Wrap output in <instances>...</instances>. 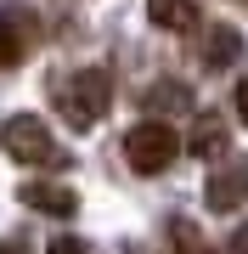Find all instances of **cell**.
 <instances>
[{"label": "cell", "mask_w": 248, "mask_h": 254, "mask_svg": "<svg viewBox=\"0 0 248 254\" xmlns=\"http://www.w3.org/2000/svg\"><path fill=\"white\" fill-rule=\"evenodd\" d=\"M56 108L74 130H96L113 108V73L107 68H74L56 79Z\"/></svg>", "instance_id": "6da1fadb"}, {"label": "cell", "mask_w": 248, "mask_h": 254, "mask_svg": "<svg viewBox=\"0 0 248 254\" xmlns=\"http://www.w3.org/2000/svg\"><path fill=\"white\" fill-rule=\"evenodd\" d=\"M0 147H6V158L28 164V170H51V175H62V170H68V153H62V141H56V136H51L46 125H40L34 113H17V119H6V125H0Z\"/></svg>", "instance_id": "7a4b0ae2"}, {"label": "cell", "mask_w": 248, "mask_h": 254, "mask_svg": "<svg viewBox=\"0 0 248 254\" xmlns=\"http://www.w3.org/2000/svg\"><path fill=\"white\" fill-rule=\"evenodd\" d=\"M181 136L164 125V119H141V125H130L124 130V164L136 175H164L175 158H181Z\"/></svg>", "instance_id": "3957f363"}, {"label": "cell", "mask_w": 248, "mask_h": 254, "mask_svg": "<svg viewBox=\"0 0 248 254\" xmlns=\"http://www.w3.org/2000/svg\"><path fill=\"white\" fill-rule=\"evenodd\" d=\"M248 198V164L243 158H231V164H220V170H209V187H203V203L209 209H237Z\"/></svg>", "instance_id": "277c9868"}, {"label": "cell", "mask_w": 248, "mask_h": 254, "mask_svg": "<svg viewBox=\"0 0 248 254\" xmlns=\"http://www.w3.org/2000/svg\"><path fill=\"white\" fill-rule=\"evenodd\" d=\"M186 153H192V158H226L231 153V125H226V119L220 113H198L192 119V130H186Z\"/></svg>", "instance_id": "5b68a950"}, {"label": "cell", "mask_w": 248, "mask_h": 254, "mask_svg": "<svg viewBox=\"0 0 248 254\" xmlns=\"http://www.w3.org/2000/svg\"><path fill=\"white\" fill-rule=\"evenodd\" d=\"M17 198L34 209V215H51V220H68V215L79 209V192H68L62 181H23Z\"/></svg>", "instance_id": "8992f818"}, {"label": "cell", "mask_w": 248, "mask_h": 254, "mask_svg": "<svg viewBox=\"0 0 248 254\" xmlns=\"http://www.w3.org/2000/svg\"><path fill=\"white\" fill-rule=\"evenodd\" d=\"M152 28H169V34H192L203 17V0H147Z\"/></svg>", "instance_id": "52a82bcc"}, {"label": "cell", "mask_w": 248, "mask_h": 254, "mask_svg": "<svg viewBox=\"0 0 248 254\" xmlns=\"http://www.w3.org/2000/svg\"><path fill=\"white\" fill-rule=\"evenodd\" d=\"M237 57H243V34H237V28L214 23L209 34H203V68H231Z\"/></svg>", "instance_id": "ba28073f"}, {"label": "cell", "mask_w": 248, "mask_h": 254, "mask_svg": "<svg viewBox=\"0 0 248 254\" xmlns=\"http://www.w3.org/2000/svg\"><path fill=\"white\" fill-rule=\"evenodd\" d=\"M28 57V23L17 11H0V68H17Z\"/></svg>", "instance_id": "9c48e42d"}, {"label": "cell", "mask_w": 248, "mask_h": 254, "mask_svg": "<svg viewBox=\"0 0 248 254\" xmlns=\"http://www.w3.org/2000/svg\"><path fill=\"white\" fill-rule=\"evenodd\" d=\"M141 108H147L152 119H164V113H181V108H192V91H186L181 79H158L147 96H141Z\"/></svg>", "instance_id": "30bf717a"}, {"label": "cell", "mask_w": 248, "mask_h": 254, "mask_svg": "<svg viewBox=\"0 0 248 254\" xmlns=\"http://www.w3.org/2000/svg\"><path fill=\"white\" fill-rule=\"evenodd\" d=\"M169 254H209V237L198 232V220H169Z\"/></svg>", "instance_id": "8fae6325"}, {"label": "cell", "mask_w": 248, "mask_h": 254, "mask_svg": "<svg viewBox=\"0 0 248 254\" xmlns=\"http://www.w3.org/2000/svg\"><path fill=\"white\" fill-rule=\"evenodd\" d=\"M231 108H237V119H243V125H248V73H243V79H237V91H231Z\"/></svg>", "instance_id": "7c38bea8"}, {"label": "cell", "mask_w": 248, "mask_h": 254, "mask_svg": "<svg viewBox=\"0 0 248 254\" xmlns=\"http://www.w3.org/2000/svg\"><path fill=\"white\" fill-rule=\"evenodd\" d=\"M51 254H91V249H85L79 237H56V243H51Z\"/></svg>", "instance_id": "4fadbf2b"}, {"label": "cell", "mask_w": 248, "mask_h": 254, "mask_svg": "<svg viewBox=\"0 0 248 254\" xmlns=\"http://www.w3.org/2000/svg\"><path fill=\"white\" fill-rule=\"evenodd\" d=\"M226 254H248V226H237V232L226 237Z\"/></svg>", "instance_id": "5bb4252c"}, {"label": "cell", "mask_w": 248, "mask_h": 254, "mask_svg": "<svg viewBox=\"0 0 248 254\" xmlns=\"http://www.w3.org/2000/svg\"><path fill=\"white\" fill-rule=\"evenodd\" d=\"M0 254H28L23 243H6V237H0Z\"/></svg>", "instance_id": "9a60e30c"}, {"label": "cell", "mask_w": 248, "mask_h": 254, "mask_svg": "<svg viewBox=\"0 0 248 254\" xmlns=\"http://www.w3.org/2000/svg\"><path fill=\"white\" fill-rule=\"evenodd\" d=\"M237 6H248V0H237Z\"/></svg>", "instance_id": "2e32d148"}]
</instances>
